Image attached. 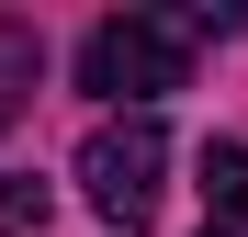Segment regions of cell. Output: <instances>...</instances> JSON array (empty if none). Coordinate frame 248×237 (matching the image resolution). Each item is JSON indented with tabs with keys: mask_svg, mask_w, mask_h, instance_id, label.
I'll use <instances>...</instances> for the list:
<instances>
[{
	"mask_svg": "<svg viewBox=\"0 0 248 237\" xmlns=\"http://www.w3.org/2000/svg\"><path fill=\"white\" fill-rule=\"evenodd\" d=\"M215 34H237L226 0H203V12H113L79 34V91H102V102H158L170 79L192 68V46H215Z\"/></svg>",
	"mask_w": 248,
	"mask_h": 237,
	"instance_id": "1",
	"label": "cell"
},
{
	"mask_svg": "<svg viewBox=\"0 0 248 237\" xmlns=\"http://www.w3.org/2000/svg\"><path fill=\"white\" fill-rule=\"evenodd\" d=\"M203 237H226V226H203Z\"/></svg>",
	"mask_w": 248,
	"mask_h": 237,
	"instance_id": "6",
	"label": "cell"
},
{
	"mask_svg": "<svg viewBox=\"0 0 248 237\" xmlns=\"http://www.w3.org/2000/svg\"><path fill=\"white\" fill-rule=\"evenodd\" d=\"M34 79H46V34L34 23H0V125H23Z\"/></svg>",
	"mask_w": 248,
	"mask_h": 237,
	"instance_id": "4",
	"label": "cell"
},
{
	"mask_svg": "<svg viewBox=\"0 0 248 237\" xmlns=\"http://www.w3.org/2000/svg\"><path fill=\"white\" fill-rule=\"evenodd\" d=\"M203 226H248V147L237 136H215V147H203Z\"/></svg>",
	"mask_w": 248,
	"mask_h": 237,
	"instance_id": "3",
	"label": "cell"
},
{
	"mask_svg": "<svg viewBox=\"0 0 248 237\" xmlns=\"http://www.w3.org/2000/svg\"><path fill=\"white\" fill-rule=\"evenodd\" d=\"M23 226H46V181L0 170V237H23Z\"/></svg>",
	"mask_w": 248,
	"mask_h": 237,
	"instance_id": "5",
	"label": "cell"
},
{
	"mask_svg": "<svg viewBox=\"0 0 248 237\" xmlns=\"http://www.w3.org/2000/svg\"><path fill=\"white\" fill-rule=\"evenodd\" d=\"M158 170H170L158 113H113V125H91V147H79V204L136 237V226L158 215Z\"/></svg>",
	"mask_w": 248,
	"mask_h": 237,
	"instance_id": "2",
	"label": "cell"
}]
</instances>
